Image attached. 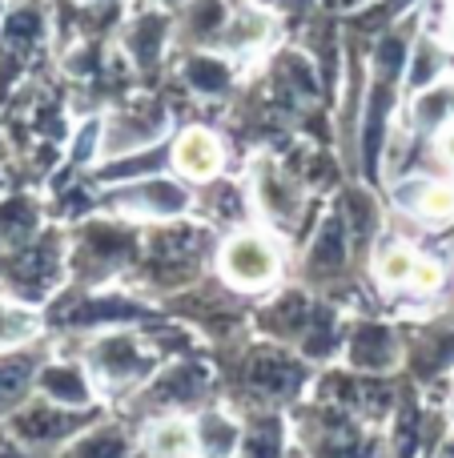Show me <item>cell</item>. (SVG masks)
<instances>
[{
    "instance_id": "cell-1",
    "label": "cell",
    "mask_w": 454,
    "mask_h": 458,
    "mask_svg": "<svg viewBox=\"0 0 454 458\" xmlns=\"http://www.w3.org/2000/svg\"><path fill=\"white\" fill-rule=\"evenodd\" d=\"M222 274L238 290H257L278 274V253L262 233H233L222 250Z\"/></svg>"
},
{
    "instance_id": "cell-2",
    "label": "cell",
    "mask_w": 454,
    "mask_h": 458,
    "mask_svg": "<svg viewBox=\"0 0 454 458\" xmlns=\"http://www.w3.org/2000/svg\"><path fill=\"white\" fill-rule=\"evenodd\" d=\"M173 161H177V169H181L185 177L206 182V177H214L217 165H222V145H217V137L206 133V129H189V133L177 141Z\"/></svg>"
},
{
    "instance_id": "cell-3",
    "label": "cell",
    "mask_w": 454,
    "mask_h": 458,
    "mask_svg": "<svg viewBox=\"0 0 454 458\" xmlns=\"http://www.w3.org/2000/svg\"><path fill=\"white\" fill-rule=\"evenodd\" d=\"M149 451L157 458H189L198 451V435L185 422H161L149 438Z\"/></svg>"
},
{
    "instance_id": "cell-4",
    "label": "cell",
    "mask_w": 454,
    "mask_h": 458,
    "mask_svg": "<svg viewBox=\"0 0 454 458\" xmlns=\"http://www.w3.org/2000/svg\"><path fill=\"white\" fill-rule=\"evenodd\" d=\"M415 266H418L415 253L402 250V245H394V250H383V258H378V277H383L386 285H410Z\"/></svg>"
},
{
    "instance_id": "cell-5",
    "label": "cell",
    "mask_w": 454,
    "mask_h": 458,
    "mask_svg": "<svg viewBox=\"0 0 454 458\" xmlns=\"http://www.w3.org/2000/svg\"><path fill=\"white\" fill-rule=\"evenodd\" d=\"M418 214L431 222H447L454 217V185H426L418 193Z\"/></svg>"
},
{
    "instance_id": "cell-6",
    "label": "cell",
    "mask_w": 454,
    "mask_h": 458,
    "mask_svg": "<svg viewBox=\"0 0 454 458\" xmlns=\"http://www.w3.org/2000/svg\"><path fill=\"white\" fill-rule=\"evenodd\" d=\"M439 277H442V269L434 266V261L418 258V266H415V277H410V285H415V290H434V285H439Z\"/></svg>"
}]
</instances>
